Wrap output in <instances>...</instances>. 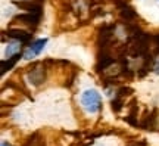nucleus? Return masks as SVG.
Here are the masks:
<instances>
[{"instance_id": "8", "label": "nucleus", "mask_w": 159, "mask_h": 146, "mask_svg": "<svg viewBox=\"0 0 159 146\" xmlns=\"http://www.w3.org/2000/svg\"><path fill=\"white\" fill-rule=\"evenodd\" d=\"M6 34H7V37L16 40L19 43H24V45H27L30 40L33 39V34L28 33V31H25V30H21V28H9L6 31Z\"/></svg>"}, {"instance_id": "9", "label": "nucleus", "mask_w": 159, "mask_h": 146, "mask_svg": "<svg viewBox=\"0 0 159 146\" xmlns=\"http://www.w3.org/2000/svg\"><path fill=\"white\" fill-rule=\"evenodd\" d=\"M22 146H46V140L44 137H41L40 131H35L27 139V142Z\"/></svg>"}, {"instance_id": "3", "label": "nucleus", "mask_w": 159, "mask_h": 146, "mask_svg": "<svg viewBox=\"0 0 159 146\" xmlns=\"http://www.w3.org/2000/svg\"><path fill=\"white\" fill-rule=\"evenodd\" d=\"M40 19H41V15L40 13H33V12H27V13H21V15H16L13 18L15 22H22L25 25H28L31 30H35L39 27Z\"/></svg>"}, {"instance_id": "16", "label": "nucleus", "mask_w": 159, "mask_h": 146, "mask_svg": "<svg viewBox=\"0 0 159 146\" xmlns=\"http://www.w3.org/2000/svg\"><path fill=\"white\" fill-rule=\"evenodd\" d=\"M2 146H11V145H9V143H6V142H3V143H2Z\"/></svg>"}, {"instance_id": "12", "label": "nucleus", "mask_w": 159, "mask_h": 146, "mask_svg": "<svg viewBox=\"0 0 159 146\" xmlns=\"http://www.w3.org/2000/svg\"><path fill=\"white\" fill-rule=\"evenodd\" d=\"M134 90L131 89V87H128V86H122V87H119L118 92H116V96H119V97H127V96H130L131 93H133Z\"/></svg>"}, {"instance_id": "14", "label": "nucleus", "mask_w": 159, "mask_h": 146, "mask_svg": "<svg viewBox=\"0 0 159 146\" xmlns=\"http://www.w3.org/2000/svg\"><path fill=\"white\" fill-rule=\"evenodd\" d=\"M125 123H128L131 125V127H139L140 124H139V121H137V117H131V115H127V117L124 118Z\"/></svg>"}, {"instance_id": "10", "label": "nucleus", "mask_w": 159, "mask_h": 146, "mask_svg": "<svg viewBox=\"0 0 159 146\" xmlns=\"http://www.w3.org/2000/svg\"><path fill=\"white\" fill-rule=\"evenodd\" d=\"M21 58H24V55L21 53H15L11 58H7V61H2V74H6V71H11V68L16 64Z\"/></svg>"}, {"instance_id": "5", "label": "nucleus", "mask_w": 159, "mask_h": 146, "mask_svg": "<svg viewBox=\"0 0 159 146\" xmlns=\"http://www.w3.org/2000/svg\"><path fill=\"white\" fill-rule=\"evenodd\" d=\"M12 5L16 6L18 9L21 11H27V12H33V13H43V7L40 3L35 2H30V0H12Z\"/></svg>"}, {"instance_id": "6", "label": "nucleus", "mask_w": 159, "mask_h": 146, "mask_svg": "<svg viewBox=\"0 0 159 146\" xmlns=\"http://www.w3.org/2000/svg\"><path fill=\"white\" fill-rule=\"evenodd\" d=\"M46 43H47V39H39V40H35L34 43H31V45H30V47H28V50L24 53V59L30 61V59H33L34 56L40 55V53H41V50L44 49Z\"/></svg>"}, {"instance_id": "15", "label": "nucleus", "mask_w": 159, "mask_h": 146, "mask_svg": "<svg viewBox=\"0 0 159 146\" xmlns=\"http://www.w3.org/2000/svg\"><path fill=\"white\" fill-rule=\"evenodd\" d=\"M153 69H155V73H156V74H159V61H156V62H155V67H153Z\"/></svg>"}, {"instance_id": "11", "label": "nucleus", "mask_w": 159, "mask_h": 146, "mask_svg": "<svg viewBox=\"0 0 159 146\" xmlns=\"http://www.w3.org/2000/svg\"><path fill=\"white\" fill-rule=\"evenodd\" d=\"M111 108H112V111L115 114H118L122 108H124V99L122 97H119V96H115L114 99L111 101Z\"/></svg>"}, {"instance_id": "7", "label": "nucleus", "mask_w": 159, "mask_h": 146, "mask_svg": "<svg viewBox=\"0 0 159 146\" xmlns=\"http://www.w3.org/2000/svg\"><path fill=\"white\" fill-rule=\"evenodd\" d=\"M158 114H159V109L158 108H153L152 112H146L144 117H143V121L140 124V127L143 130H149V131H153L155 127H156V121H158Z\"/></svg>"}, {"instance_id": "13", "label": "nucleus", "mask_w": 159, "mask_h": 146, "mask_svg": "<svg viewBox=\"0 0 159 146\" xmlns=\"http://www.w3.org/2000/svg\"><path fill=\"white\" fill-rule=\"evenodd\" d=\"M19 49H21V46H18L16 43H12V45H9V46H7V49H6V56L11 58L12 55L19 53Z\"/></svg>"}, {"instance_id": "4", "label": "nucleus", "mask_w": 159, "mask_h": 146, "mask_svg": "<svg viewBox=\"0 0 159 146\" xmlns=\"http://www.w3.org/2000/svg\"><path fill=\"white\" fill-rule=\"evenodd\" d=\"M118 9H119V18L122 19L124 25H127V24H137L136 21L139 19V15H137V12L134 11L133 6L127 3V5L121 6Z\"/></svg>"}, {"instance_id": "2", "label": "nucleus", "mask_w": 159, "mask_h": 146, "mask_svg": "<svg viewBox=\"0 0 159 146\" xmlns=\"http://www.w3.org/2000/svg\"><path fill=\"white\" fill-rule=\"evenodd\" d=\"M47 77V69L44 67V62H34L28 71V81L33 86H41L46 81Z\"/></svg>"}, {"instance_id": "1", "label": "nucleus", "mask_w": 159, "mask_h": 146, "mask_svg": "<svg viewBox=\"0 0 159 146\" xmlns=\"http://www.w3.org/2000/svg\"><path fill=\"white\" fill-rule=\"evenodd\" d=\"M81 105L84 106V109L90 114H96L99 111H102V97L100 93L94 89L85 90L81 95Z\"/></svg>"}]
</instances>
